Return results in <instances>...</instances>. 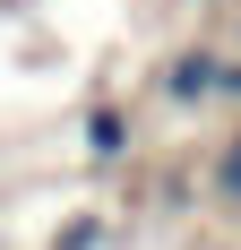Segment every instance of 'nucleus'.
Here are the masks:
<instances>
[{
	"mask_svg": "<svg viewBox=\"0 0 241 250\" xmlns=\"http://www.w3.org/2000/svg\"><path fill=\"white\" fill-rule=\"evenodd\" d=\"M164 95H172V104H207V95H224V61H216V52H181V61L164 69Z\"/></svg>",
	"mask_w": 241,
	"mask_h": 250,
	"instance_id": "nucleus-1",
	"label": "nucleus"
},
{
	"mask_svg": "<svg viewBox=\"0 0 241 250\" xmlns=\"http://www.w3.org/2000/svg\"><path fill=\"white\" fill-rule=\"evenodd\" d=\"M86 155H95V164L129 155V112H120V104H95V121H86Z\"/></svg>",
	"mask_w": 241,
	"mask_h": 250,
	"instance_id": "nucleus-2",
	"label": "nucleus"
},
{
	"mask_svg": "<svg viewBox=\"0 0 241 250\" xmlns=\"http://www.w3.org/2000/svg\"><path fill=\"white\" fill-rule=\"evenodd\" d=\"M216 190H224V199H233V207H241V138H233V147H224V155H216Z\"/></svg>",
	"mask_w": 241,
	"mask_h": 250,
	"instance_id": "nucleus-3",
	"label": "nucleus"
}]
</instances>
